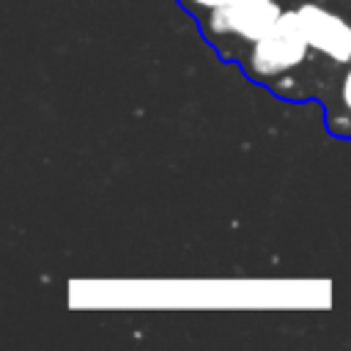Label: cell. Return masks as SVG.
Listing matches in <instances>:
<instances>
[{
	"label": "cell",
	"instance_id": "6da1fadb",
	"mask_svg": "<svg viewBox=\"0 0 351 351\" xmlns=\"http://www.w3.org/2000/svg\"><path fill=\"white\" fill-rule=\"evenodd\" d=\"M310 52V44L302 33V25L296 19V11H285L258 41L250 44V52H247V74L261 80V82H269V80H277L288 71H293Z\"/></svg>",
	"mask_w": 351,
	"mask_h": 351
},
{
	"label": "cell",
	"instance_id": "3957f363",
	"mask_svg": "<svg viewBox=\"0 0 351 351\" xmlns=\"http://www.w3.org/2000/svg\"><path fill=\"white\" fill-rule=\"evenodd\" d=\"M293 11L310 49L326 55L340 66L351 63V22L321 3H299Z\"/></svg>",
	"mask_w": 351,
	"mask_h": 351
},
{
	"label": "cell",
	"instance_id": "7a4b0ae2",
	"mask_svg": "<svg viewBox=\"0 0 351 351\" xmlns=\"http://www.w3.org/2000/svg\"><path fill=\"white\" fill-rule=\"evenodd\" d=\"M285 8L277 0H241V3H228L219 8H211L203 14L200 27L206 38L219 41V38H239V41H258L280 16Z\"/></svg>",
	"mask_w": 351,
	"mask_h": 351
},
{
	"label": "cell",
	"instance_id": "277c9868",
	"mask_svg": "<svg viewBox=\"0 0 351 351\" xmlns=\"http://www.w3.org/2000/svg\"><path fill=\"white\" fill-rule=\"evenodd\" d=\"M184 8H189L192 14H208L211 8L228 5V3H241V0H178Z\"/></svg>",
	"mask_w": 351,
	"mask_h": 351
},
{
	"label": "cell",
	"instance_id": "5b68a950",
	"mask_svg": "<svg viewBox=\"0 0 351 351\" xmlns=\"http://www.w3.org/2000/svg\"><path fill=\"white\" fill-rule=\"evenodd\" d=\"M340 101L351 112V66L343 71V80H340Z\"/></svg>",
	"mask_w": 351,
	"mask_h": 351
}]
</instances>
